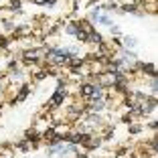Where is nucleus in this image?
I'll use <instances>...</instances> for the list:
<instances>
[{
	"label": "nucleus",
	"instance_id": "18",
	"mask_svg": "<svg viewBox=\"0 0 158 158\" xmlns=\"http://www.w3.org/2000/svg\"><path fill=\"white\" fill-rule=\"evenodd\" d=\"M2 89H4V85H2V81H0V91H2Z\"/></svg>",
	"mask_w": 158,
	"mask_h": 158
},
{
	"label": "nucleus",
	"instance_id": "1",
	"mask_svg": "<svg viewBox=\"0 0 158 158\" xmlns=\"http://www.w3.org/2000/svg\"><path fill=\"white\" fill-rule=\"evenodd\" d=\"M41 57H43V47L24 49V53H23V63H27V65H35V63H41Z\"/></svg>",
	"mask_w": 158,
	"mask_h": 158
},
{
	"label": "nucleus",
	"instance_id": "7",
	"mask_svg": "<svg viewBox=\"0 0 158 158\" xmlns=\"http://www.w3.org/2000/svg\"><path fill=\"white\" fill-rule=\"evenodd\" d=\"M122 45H124L122 49H130V51H134V47L138 45V39L136 37H124L122 39Z\"/></svg>",
	"mask_w": 158,
	"mask_h": 158
},
{
	"label": "nucleus",
	"instance_id": "10",
	"mask_svg": "<svg viewBox=\"0 0 158 158\" xmlns=\"http://www.w3.org/2000/svg\"><path fill=\"white\" fill-rule=\"evenodd\" d=\"M99 12H102V6H95V8H91V12H89V20H98V16H99Z\"/></svg>",
	"mask_w": 158,
	"mask_h": 158
},
{
	"label": "nucleus",
	"instance_id": "17",
	"mask_svg": "<svg viewBox=\"0 0 158 158\" xmlns=\"http://www.w3.org/2000/svg\"><path fill=\"white\" fill-rule=\"evenodd\" d=\"M103 8H106L107 12H112V10H116V8H118V4H116V2H107V4L103 6Z\"/></svg>",
	"mask_w": 158,
	"mask_h": 158
},
{
	"label": "nucleus",
	"instance_id": "14",
	"mask_svg": "<svg viewBox=\"0 0 158 158\" xmlns=\"http://www.w3.org/2000/svg\"><path fill=\"white\" fill-rule=\"evenodd\" d=\"M110 35H112V37H120L122 35L120 27H118V24H112V27H110Z\"/></svg>",
	"mask_w": 158,
	"mask_h": 158
},
{
	"label": "nucleus",
	"instance_id": "11",
	"mask_svg": "<svg viewBox=\"0 0 158 158\" xmlns=\"http://www.w3.org/2000/svg\"><path fill=\"white\" fill-rule=\"evenodd\" d=\"M33 4H39V6H45V4H49V6H53V4H57V0H31Z\"/></svg>",
	"mask_w": 158,
	"mask_h": 158
},
{
	"label": "nucleus",
	"instance_id": "2",
	"mask_svg": "<svg viewBox=\"0 0 158 158\" xmlns=\"http://www.w3.org/2000/svg\"><path fill=\"white\" fill-rule=\"evenodd\" d=\"M67 95H69V93H67V89H57V91L51 95L49 103H47V106H49V110H57V107H61V103L67 99Z\"/></svg>",
	"mask_w": 158,
	"mask_h": 158
},
{
	"label": "nucleus",
	"instance_id": "4",
	"mask_svg": "<svg viewBox=\"0 0 158 158\" xmlns=\"http://www.w3.org/2000/svg\"><path fill=\"white\" fill-rule=\"evenodd\" d=\"M77 28L81 31V33H85V37H87V35L91 33V31H95V28H93V24L89 23L87 19H81V20H77Z\"/></svg>",
	"mask_w": 158,
	"mask_h": 158
},
{
	"label": "nucleus",
	"instance_id": "12",
	"mask_svg": "<svg viewBox=\"0 0 158 158\" xmlns=\"http://www.w3.org/2000/svg\"><path fill=\"white\" fill-rule=\"evenodd\" d=\"M67 83L69 81L65 77H57V89H67Z\"/></svg>",
	"mask_w": 158,
	"mask_h": 158
},
{
	"label": "nucleus",
	"instance_id": "9",
	"mask_svg": "<svg viewBox=\"0 0 158 158\" xmlns=\"http://www.w3.org/2000/svg\"><path fill=\"white\" fill-rule=\"evenodd\" d=\"M77 31H79V28H77V23H69L65 27V35H69V37H75V35H77Z\"/></svg>",
	"mask_w": 158,
	"mask_h": 158
},
{
	"label": "nucleus",
	"instance_id": "6",
	"mask_svg": "<svg viewBox=\"0 0 158 158\" xmlns=\"http://www.w3.org/2000/svg\"><path fill=\"white\" fill-rule=\"evenodd\" d=\"M85 43H93V45H102L103 43V37L98 33V31H91V33L85 37Z\"/></svg>",
	"mask_w": 158,
	"mask_h": 158
},
{
	"label": "nucleus",
	"instance_id": "3",
	"mask_svg": "<svg viewBox=\"0 0 158 158\" xmlns=\"http://www.w3.org/2000/svg\"><path fill=\"white\" fill-rule=\"evenodd\" d=\"M95 87H98L95 83H89V81H83V83H79V95H81L83 99H87L89 95H91V93L95 91Z\"/></svg>",
	"mask_w": 158,
	"mask_h": 158
},
{
	"label": "nucleus",
	"instance_id": "19",
	"mask_svg": "<svg viewBox=\"0 0 158 158\" xmlns=\"http://www.w3.org/2000/svg\"><path fill=\"white\" fill-rule=\"evenodd\" d=\"M0 77H2V75H0Z\"/></svg>",
	"mask_w": 158,
	"mask_h": 158
},
{
	"label": "nucleus",
	"instance_id": "5",
	"mask_svg": "<svg viewBox=\"0 0 158 158\" xmlns=\"http://www.w3.org/2000/svg\"><path fill=\"white\" fill-rule=\"evenodd\" d=\"M28 93H31V85L28 83H24V85H20V89H19V93H16V99L14 102H24V99L28 98Z\"/></svg>",
	"mask_w": 158,
	"mask_h": 158
},
{
	"label": "nucleus",
	"instance_id": "15",
	"mask_svg": "<svg viewBox=\"0 0 158 158\" xmlns=\"http://www.w3.org/2000/svg\"><path fill=\"white\" fill-rule=\"evenodd\" d=\"M140 132H142V126L140 124H132L130 126V134H140Z\"/></svg>",
	"mask_w": 158,
	"mask_h": 158
},
{
	"label": "nucleus",
	"instance_id": "13",
	"mask_svg": "<svg viewBox=\"0 0 158 158\" xmlns=\"http://www.w3.org/2000/svg\"><path fill=\"white\" fill-rule=\"evenodd\" d=\"M16 148H19V150H23V152H27V150H31L33 146L28 144L27 140H23V142H19V144H16Z\"/></svg>",
	"mask_w": 158,
	"mask_h": 158
},
{
	"label": "nucleus",
	"instance_id": "16",
	"mask_svg": "<svg viewBox=\"0 0 158 158\" xmlns=\"http://www.w3.org/2000/svg\"><path fill=\"white\" fill-rule=\"evenodd\" d=\"M8 4H10L12 10H19L20 8V0H8Z\"/></svg>",
	"mask_w": 158,
	"mask_h": 158
},
{
	"label": "nucleus",
	"instance_id": "8",
	"mask_svg": "<svg viewBox=\"0 0 158 158\" xmlns=\"http://www.w3.org/2000/svg\"><path fill=\"white\" fill-rule=\"evenodd\" d=\"M95 23H98V24H106V27H112L114 20H112V16H107V14H99Z\"/></svg>",
	"mask_w": 158,
	"mask_h": 158
}]
</instances>
